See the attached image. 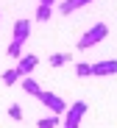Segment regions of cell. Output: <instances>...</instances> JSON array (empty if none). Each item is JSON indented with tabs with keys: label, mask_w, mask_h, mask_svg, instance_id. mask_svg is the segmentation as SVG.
I'll use <instances>...</instances> for the list:
<instances>
[{
	"label": "cell",
	"mask_w": 117,
	"mask_h": 128,
	"mask_svg": "<svg viewBox=\"0 0 117 128\" xmlns=\"http://www.w3.org/2000/svg\"><path fill=\"white\" fill-rule=\"evenodd\" d=\"M28 31H31V22H28V20H17L14 34H11V45H9V56H11V58H20V48H22V42L28 39Z\"/></svg>",
	"instance_id": "cell-1"
},
{
	"label": "cell",
	"mask_w": 117,
	"mask_h": 128,
	"mask_svg": "<svg viewBox=\"0 0 117 128\" xmlns=\"http://www.w3.org/2000/svg\"><path fill=\"white\" fill-rule=\"evenodd\" d=\"M106 36H109V28H106L103 22H98V25H92V28L81 36V42H75V45L84 50V48H92V45H98V42H103Z\"/></svg>",
	"instance_id": "cell-2"
},
{
	"label": "cell",
	"mask_w": 117,
	"mask_h": 128,
	"mask_svg": "<svg viewBox=\"0 0 117 128\" xmlns=\"http://www.w3.org/2000/svg\"><path fill=\"white\" fill-rule=\"evenodd\" d=\"M86 114V103L84 100H78V103H73L67 109V120H64V128H78L81 125V117Z\"/></svg>",
	"instance_id": "cell-3"
},
{
	"label": "cell",
	"mask_w": 117,
	"mask_h": 128,
	"mask_svg": "<svg viewBox=\"0 0 117 128\" xmlns=\"http://www.w3.org/2000/svg\"><path fill=\"white\" fill-rule=\"evenodd\" d=\"M39 100H42L45 106H48L50 112H56V114H64V112H67L64 100H61L59 95H53V92H42V95H39Z\"/></svg>",
	"instance_id": "cell-4"
},
{
	"label": "cell",
	"mask_w": 117,
	"mask_h": 128,
	"mask_svg": "<svg viewBox=\"0 0 117 128\" xmlns=\"http://www.w3.org/2000/svg\"><path fill=\"white\" fill-rule=\"evenodd\" d=\"M117 72V58H109V61H98L92 64V75H114Z\"/></svg>",
	"instance_id": "cell-5"
},
{
	"label": "cell",
	"mask_w": 117,
	"mask_h": 128,
	"mask_svg": "<svg viewBox=\"0 0 117 128\" xmlns=\"http://www.w3.org/2000/svg\"><path fill=\"white\" fill-rule=\"evenodd\" d=\"M36 64H39V61H36V56H22V58H20V64H17V70H20L22 75H28V72H34Z\"/></svg>",
	"instance_id": "cell-6"
},
{
	"label": "cell",
	"mask_w": 117,
	"mask_h": 128,
	"mask_svg": "<svg viewBox=\"0 0 117 128\" xmlns=\"http://www.w3.org/2000/svg\"><path fill=\"white\" fill-rule=\"evenodd\" d=\"M86 3H92V0H64V3H61V14H73L75 8H81V6H86Z\"/></svg>",
	"instance_id": "cell-7"
},
{
	"label": "cell",
	"mask_w": 117,
	"mask_h": 128,
	"mask_svg": "<svg viewBox=\"0 0 117 128\" xmlns=\"http://www.w3.org/2000/svg\"><path fill=\"white\" fill-rule=\"evenodd\" d=\"M22 89H25L28 95H36V98L42 95V89H39V84H36L34 78H25V81H22Z\"/></svg>",
	"instance_id": "cell-8"
},
{
	"label": "cell",
	"mask_w": 117,
	"mask_h": 128,
	"mask_svg": "<svg viewBox=\"0 0 117 128\" xmlns=\"http://www.w3.org/2000/svg\"><path fill=\"white\" fill-rule=\"evenodd\" d=\"M20 75H22V72H20L17 67H14V70H6V72H3V84H9V86H11V84L20 81Z\"/></svg>",
	"instance_id": "cell-9"
},
{
	"label": "cell",
	"mask_w": 117,
	"mask_h": 128,
	"mask_svg": "<svg viewBox=\"0 0 117 128\" xmlns=\"http://www.w3.org/2000/svg\"><path fill=\"white\" fill-rule=\"evenodd\" d=\"M70 61V53H53L50 56V64H53V67H61V64H67Z\"/></svg>",
	"instance_id": "cell-10"
},
{
	"label": "cell",
	"mask_w": 117,
	"mask_h": 128,
	"mask_svg": "<svg viewBox=\"0 0 117 128\" xmlns=\"http://www.w3.org/2000/svg\"><path fill=\"white\" fill-rule=\"evenodd\" d=\"M75 72H78V78H86V75H92V64H75Z\"/></svg>",
	"instance_id": "cell-11"
},
{
	"label": "cell",
	"mask_w": 117,
	"mask_h": 128,
	"mask_svg": "<svg viewBox=\"0 0 117 128\" xmlns=\"http://www.w3.org/2000/svg\"><path fill=\"white\" fill-rule=\"evenodd\" d=\"M36 20H39V22L50 20V6H39V8H36Z\"/></svg>",
	"instance_id": "cell-12"
},
{
	"label": "cell",
	"mask_w": 117,
	"mask_h": 128,
	"mask_svg": "<svg viewBox=\"0 0 117 128\" xmlns=\"http://www.w3.org/2000/svg\"><path fill=\"white\" fill-rule=\"evenodd\" d=\"M9 117H14V120H22V109L14 103V106H9Z\"/></svg>",
	"instance_id": "cell-13"
},
{
	"label": "cell",
	"mask_w": 117,
	"mask_h": 128,
	"mask_svg": "<svg viewBox=\"0 0 117 128\" xmlns=\"http://www.w3.org/2000/svg\"><path fill=\"white\" fill-rule=\"evenodd\" d=\"M56 125H59V117H48L39 122V128H56Z\"/></svg>",
	"instance_id": "cell-14"
},
{
	"label": "cell",
	"mask_w": 117,
	"mask_h": 128,
	"mask_svg": "<svg viewBox=\"0 0 117 128\" xmlns=\"http://www.w3.org/2000/svg\"><path fill=\"white\" fill-rule=\"evenodd\" d=\"M56 0H39V6H53Z\"/></svg>",
	"instance_id": "cell-15"
}]
</instances>
